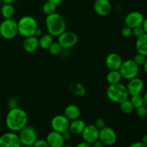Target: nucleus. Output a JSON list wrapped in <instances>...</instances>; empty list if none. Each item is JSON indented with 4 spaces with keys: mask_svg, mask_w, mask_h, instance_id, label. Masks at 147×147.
Instances as JSON below:
<instances>
[{
    "mask_svg": "<svg viewBox=\"0 0 147 147\" xmlns=\"http://www.w3.org/2000/svg\"><path fill=\"white\" fill-rule=\"evenodd\" d=\"M143 66H144V70L145 73H146L147 74V58H146V62H145V63L144 64Z\"/></svg>",
    "mask_w": 147,
    "mask_h": 147,
    "instance_id": "de8ad7c7",
    "label": "nucleus"
},
{
    "mask_svg": "<svg viewBox=\"0 0 147 147\" xmlns=\"http://www.w3.org/2000/svg\"><path fill=\"white\" fill-rule=\"evenodd\" d=\"M42 30H40V28H37V30H36L35 32V34H34V36H36V37H40V36H42Z\"/></svg>",
    "mask_w": 147,
    "mask_h": 147,
    "instance_id": "79ce46f5",
    "label": "nucleus"
},
{
    "mask_svg": "<svg viewBox=\"0 0 147 147\" xmlns=\"http://www.w3.org/2000/svg\"><path fill=\"white\" fill-rule=\"evenodd\" d=\"M33 146L34 147H48L49 145L47 144L46 139H37V141L35 142V143L34 144Z\"/></svg>",
    "mask_w": 147,
    "mask_h": 147,
    "instance_id": "c9c22d12",
    "label": "nucleus"
},
{
    "mask_svg": "<svg viewBox=\"0 0 147 147\" xmlns=\"http://www.w3.org/2000/svg\"><path fill=\"white\" fill-rule=\"evenodd\" d=\"M86 126V124L84 121L78 118V119L71 121L70 123V126H69V131L73 135L81 134Z\"/></svg>",
    "mask_w": 147,
    "mask_h": 147,
    "instance_id": "6ab92c4d",
    "label": "nucleus"
},
{
    "mask_svg": "<svg viewBox=\"0 0 147 147\" xmlns=\"http://www.w3.org/2000/svg\"><path fill=\"white\" fill-rule=\"evenodd\" d=\"M142 27H143L145 33L147 34V17L144 20L143 24H142Z\"/></svg>",
    "mask_w": 147,
    "mask_h": 147,
    "instance_id": "a19ab883",
    "label": "nucleus"
},
{
    "mask_svg": "<svg viewBox=\"0 0 147 147\" xmlns=\"http://www.w3.org/2000/svg\"><path fill=\"white\" fill-rule=\"evenodd\" d=\"M70 123V120L65 115H57L52 119L50 126L53 131L63 134L69 131Z\"/></svg>",
    "mask_w": 147,
    "mask_h": 147,
    "instance_id": "9d476101",
    "label": "nucleus"
},
{
    "mask_svg": "<svg viewBox=\"0 0 147 147\" xmlns=\"http://www.w3.org/2000/svg\"><path fill=\"white\" fill-rule=\"evenodd\" d=\"M94 125L100 130V129H103L105 126H106V123L104 119H101V118H98V119L96 120Z\"/></svg>",
    "mask_w": 147,
    "mask_h": 147,
    "instance_id": "f704fd0d",
    "label": "nucleus"
},
{
    "mask_svg": "<svg viewBox=\"0 0 147 147\" xmlns=\"http://www.w3.org/2000/svg\"><path fill=\"white\" fill-rule=\"evenodd\" d=\"M146 120H147V114H146Z\"/></svg>",
    "mask_w": 147,
    "mask_h": 147,
    "instance_id": "09e8293b",
    "label": "nucleus"
},
{
    "mask_svg": "<svg viewBox=\"0 0 147 147\" xmlns=\"http://www.w3.org/2000/svg\"><path fill=\"white\" fill-rule=\"evenodd\" d=\"M7 106H8L9 109H14V108L18 107L19 106V100L17 98L11 97L9 98L8 101H7Z\"/></svg>",
    "mask_w": 147,
    "mask_h": 147,
    "instance_id": "473e14b6",
    "label": "nucleus"
},
{
    "mask_svg": "<svg viewBox=\"0 0 147 147\" xmlns=\"http://www.w3.org/2000/svg\"><path fill=\"white\" fill-rule=\"evenodd\" d=\"M19 135L14 131L4 133L0 136V147H20L21 146Z\"/></svg>",
    "mask_w": 147,
    "mask_h": 147,
    "instance_id": "9b49d317",
    "label": "nucleus"
},
{
    "mask_svg": "<svg viewBox=\"0 0 147 147\" xmlns=\"http://www.w3.org/2000/svg\"><path fill=\"white\" fill-rule=\"evenodd\" d=\"M105 63L109 70H119L123 63V60L119 54L112 53L106 57Z\"/></svg>",
    "mask_w": 147,
    "mask_h": 147,
    "instance_id": "dca6fc26",
    "label": "nucleus"
},
{
    "mask_svg": "<svg viewBox=\"0 0 147 147\" xmlns=\"http://www.w3.org/2000/svg\"><path fill=\"white\" fill-rule=\"evenodd\" d=\"M136 113L139 117L140 118H145L147 114V107L145 106L144 105L141 106L139 107L136 108Z\"/></svg>",
    "mask_w": 147,
    "mask_h": 147,
    "instance_id": "7c9ffc66",
    "label": "nucleus"
},
{
    "mask_svg": "<svg viewBox=\"0 0 147 147\" xmlns=\"http://www.w3.org/2000/svg\"><path fill=\"white\" fill-rule=\"evenodd\" d=\"M122 78L126 80H131L137 77L139 73V66L133 60H127L122 63L119 69Z\"/></svg>",
    "mask_w": 147,
    "mask_h": 147,
    "instance_id": "0eeeda50",
    "label": "nucleus"
},
{
    "mask_svg": "<svg viewBox=\"0 0 147 147\" xmlns=\"http://www.w3.org/2000/svg\"><path fill=\"white\" fill-rule=\"evenodd\" d=\"M144 20V17L142 13L137 11H133L126 14L124 19V22L126 26L133 29L142 25Z\"/></svg>",
    "mask_w": 147,
    "mask_h": 147,
    "instance_id": "ddd939ff",
    "label": "nucleus"
},
{
    "mask_svg": "<svg viewBox=\"0 0 147 147\" xmlns=\"http://www.w3.org/2000/svg\"><path fill=\"white\" fill-rule=\"evenodd\" d=\"M4 4H11L14 1V0H1Z\"/></svg>",
    "mask_w": 147,
    "mask_h": 147,
    "instance_id": "49530a36",
    "label": "nucleus"
},
{
    "mask_svg": "<svg viewBox=\"0 0 147 147\" xmlns=\"http://www.w3.org/2000/svg\"><path fill=\"white\" fill-rule=\"evenodd\" d=\"M98 139L104 146H113L117 141V135L116 131L109 126H105L99 130Z\"/></svg>",
    "mask_w": 147,
    "mask_h": 147,
    "instance_id": "1a4fd4ad",
    "label": "nucleus"
},
{
    "mask_svg": "<svg viewBox=\"0 0 147 147\" xmlns=\"http://www.w3.org/2000/svg\"><path fill=\"white\" fill-rule=\"evenodd\" d=\"M134 61L139 66H143L146 60V56L141 54V53H137L134 55L133 59Z\"/></svg>",
    "mask_w": 147,
    "mask_h": 147,
    "instance_id": "c756f323",
    "label": "nucleus"
},
{
    "mask_svg": "<svg viewBox=\"0 0 147 147\" xmlns=\"http://www.w3.org/2000/svg\"><path fill=\"white\" fill-rule=\"evenodd\" d=\"M106 96L113 103H121L129 99V92L125 85L119 83L109 85L106 90Z\"/></svg>",
    "mask_w": 147,
    "mask_h": 147,
    "instance_id": "20e7f679",
    "label": "nucleus"
},
{
    "mask_svg": "<svg viewBox=\"0 0 147 147\" xmlns=\"http://www.w3.org/2000/svg\"><path fill=\"white\" fill-rule=\"evenodd\" d=\"M45 25L47 32L53 37H58L66 30V23L63 17L58 13L47 15Z\"/></svg>",
    "mask_w": 147,
    "mask_h": 147,
    "instance_id": "f03ea898",
    "label": "nucleus"
},
{
    "mask_svg": "<svg viewBox=\"0 0 147 147\" xmlns=\"http://www.w3.org/2000/svg\"><path fill=\"white\" fill-rule=\"evenodd\" d=\"M28 116L24 109L18 107L10 109L6 116L5 123L7 129L11 131H20L27 125Z\"/></svg>",
    "mask_w": 147,
    "mask_h": 147,
    "instance_id": "f257e3e1",
    "label": "nucleus"
},
{
    "mask_svg": "<svg viewBox=\"0 0 147 147\" xmlns=\"http://www.w3.org/2000/svg\"><path fill=\"white\" fill-rule=\"evenodd\" d=\"M15 10L11 4H4L1 8V14L4 19H11Z\"/></svg>",
    "mask_w": 147,
    "mask_h": 147,
    "instance_id": "393cba45",
    "label": "nucleus"
},
{
    "mask_svg": "<svg viewBox=\"0 0 147 147\" xmlns=\"http://www.w3.org/2000/svg\"><path fill=\"white\" fill-rule=\"evenodd\" d=\"M18 33L24 37L34 36L38 28V24L35 18L30 15L23 16L17 22Z\"/></svg>",
    "mask_w": 147,
    "mask_h": 147,
    "instance_id": "7ed1b4c3",
    "label": "nucleus"
},
{
    "mask_svg": "<svg viewBox=\"0 0 147 147\" xmlns=\"http://www.w3.org/2000/svg\"><path fill=\"white\" fill-rule=\"evenodd\" d=\"M57 37H58L57 42L63 49H70L74 47L78 41V37L77 34L72 31L65 30Z\"/></svg>",
    "mask_w": 147,
    "mask_h": 147,
    "instance_id": "6e6552de",
    "label": "nucleus"
},
{
    "mask_svg": "<svg viewBox=\"0 0 147 147\" xmlns=\"http://www.w3.org/2000/svg\"><path fill=\"white\" fill-rule=\"evenodd\" d=\"M80 114H81V113H80V109L76 105H68V106H66L64 110V115L70 121L78 119V118H80Z\"/></svg>",
    "mask_w": 147,
    "mask_h": 147,
    "instance_id": "aec40b11",
    "label": "nucleus"
},
{
    "mask_svg": "<svg viewBox=\"0 0 147 147\" xmlns=\"http://www.w3.org/2000/svg\"><path fill=\"white\" fill-rule=\"evenodd\" d=\"M93 9L99 16L106 17L111 11V4L109 0H95Z\"/></svg>",
    "mask_w": 147,
    "mask_h": 147,
    "instance_id": "4468645a",
    "label": "nucleus"
},
{
    "mask_svg": "<svg viewBox=\"0 0 147 147\" xmlns=\"http://www.w3.org/2000/svg\"><path fill=\"white\" fill-rule=\"evenodd\" d=\"M81 135L83 141L91 145L93 142L98 139L99 129L94 124L86 125Z\"/></svg>",
    "mask_w": 147,
    "mask_h": 147,
    "instance_id": "f8f14e48",
    "label": "nucleus"
},
{
    "mask_svg": "<svg viewBox=\"0 0 147 147\" xmlns=\"http://www.w3.org/2000/svg\"><path fill=\"white\" fill-rule=\"evenodd\" d=\"M62 50H63V48H62V47L60 45V44L57 42H53V44L47 49L48 52L52 55H60Z\"/></svg>",
    "mask_w": 147,
    "mask_h": 147,
    "instance_id": "c85d7f7f",
    "label": "nucleus"
},
{
    "mask_svg": "<svg viewBox=\"0 0 147 147\" xmlns=\"http://www.w3.org/2000/svg\"><path fill=\"white\" fill-rule=\"evenodd\" d=\"M119 104H120L121 111L125 114H130L135 109L131 100L129 99H126Z\"/></svg>",
    "mask_w": 147,
    "mask_h": 147,
    "instance_id": "a878e982",
    "label": "nucleus"
},
{
    "mask_svg": "<svg viewBox=\"0 0 147 147\" xmlns=\"http://www.w3.org/2000/svg\"><path fill=\"white\" fill-rule=\"evenodd\" d=\"M131 147H147L142 142H136L130 145Z\"/></svg>",
    "mask_w": 147,
    "mask_h": 147,
    "instance_id": "4c0bfd02",
    "label": "nucleus"
},
{
    "mask_svg": "<svg viewBox=\"0 0 147 147\" xmlns=\"http://www.w3.org/2000/svg\"><path fill=\"white\" fill-rule=\"evenodd\" d=\"M19 132L20 133L18 135L21 145L24 146H33L37 139H38L37 130L31 126L27 125Z\"/></svg>",
    "mask_w": 147,
    "mask_h": 147,
    "instance_id": "423d86ee",
    "label": "nucleus"
},
{
    "mask_svg": "<svg viewBox=\"0 0 147 147\" xmlns=\"http://www.w3.org/2000/svg\"><path fill=\"white\" fill-rule=\"evenodd\" d=\"M56 9H57V5L49 1H46L42 6V11L46 15H49V14L56 12Z\"/></svg>",
    "mask_w": 147,
    "mask_h": 147,
    "instance_id": "bb28decb",
    "label": "nucleus"
},
{
    "mask_svg": "<svg viewBox=\"0 0 147 147\" xmlns=\"http://www.w3.org/2000/svg\"><path fill=\"white\" fill-rule=\"evenodd\" d=\"M106 80L109 85L116 84L121 83L122 80V76L119 70H110L106 76Z\"/></svg>",
    "mask_w": 147,
    "mask_h": 147,
    "instance_id": "4be33fe9",
    "label": "nucleus"
},
{
    "mask_svg": "<svg viewBox=\"0 0 147 147\" xmlns=\"http://www.w3.org/2000/svg\"><path fill=\"white\" fill-rule=\"evenodd\" d=\"M145 33L144 30L142 25L139 26V27H136L132 29V34H133L134 37H136V38L140 36H142V34H144Z\"/></svg>",
    "mask_w": 147,
    "mask_h": 147,
    "instance_id": "2f4dec72",
    "label": "nucleus"
},
{
    "mask_svg": "<svg viewBox=\"0 0 147 147\" xmlns=\"http://www.w3.org/2000/svg\"><path fill=\"white\" fill-rule=\"evenodd\" d=\"M129 96L141 94L143 91L144 84V81L139 78L136 77L129 80L128 85L126 86Z\"/></svg>",
    "mask_w": 147,
    "mask_h": 147,
    "instance_id": "2eb2a0df",
    "label": "nucleus"
},
{
    "mask_svg": "<svg viewBox=\"0 0 147 147\" xmlns=\"http://www.w3.org/2000/svg\"><path fill=\"white\" fill-rule=\"evenodd\" d=\"M63 134V137L64 139L65 142V141H69L72 137V134L70 133V131H67L64 132V133L62 134Z\"/></svg>",
    "mask_w": 147,
    "mask_h": 147,
    "instance_id": "e433bc0d",
    "label": "nucleus"
},
{
    "mask_svg": "<svg viewBox=\"0 0 147 147\" xmlns=\"http://www.w3.org/2000/svg\"><path fill=\"white\" fill-rule=\"evenodd\" d=\"M142 142H143V143L144 144L147 146V134H146L144 135L143 137H142Z\"/></svg>",
    "mask_w": 147,
    "mask_h": 147,
    "instance_id": "a18cd8bd",
    "label": "nucleus"
},
{
    "mask_svg": "<svg viewBox=\"0 0 147 147\" xmlns=\"http://www.w3.org/2000/svg\"><path fill=\"white\" fill-rule=\"evenodd\" d=\"M136 50L137 53L147 56V34L146 33L137 37L136 41Z\"/></svg>",
    "mask_w": 147,
    "mask_h": 147,
    "instance_id": "412c9836",
    "label": "nucleus"
},
{
    "mask_svg": "<svg viewBox=\"0 0 147 147\" xmlns=\"http://www.w3.org/2000/svg\"><path fill=\"white\" fill-rule=\"evenodd\" d=\"M70 90L76 96L81 97L86 93V87L80 83H73L70 84Z\"/></svg>",
    "mask_w": 147,
    "mask_h": 147,
    "instance_id": "b1692460",
    "label": "nucleus"
},
{
    "mask_svg": "<svg viewBox=\"0 0 147 147\" xmlns=\"http://www.w3.org/2000/svg\"><path fill=\"white\" fill-rule=\"evenodd\" d=\"M91 146H93V147H103L104 145H103V144L99 139H98V140H96V142L92 144Z\"/></svg>",
    "mask_w": 147,
    "mask_h": 147,
    "instance_id": "58836bf2",
    "label": "nucleus"
},
{
    "mask_svg": "<svg viewBox=\"0 0 147 147\" xmlns=\"http://www.w3.org/2000/svg\"><path fill=\"white\" fill-rule=\"evenodd\" d=\"M47 144L49 146L51 147H63L64 146L65 140L63 137V134L61 133L52 131L47 134L46 138Z\"/></svg>",
    "mask_w": 147,
    "mask_h": 147,
    "instance_id": "f3484780",
    "label": "nucleus"
},
{
    "mask_svg": "<svg viewBox=\"0 0 147 147\" xmlns=\"http://www.w3.org/2000/svg\"><path fill=\"white\" fill-rule=\"evenodd\" d=\"M53 42H54L53 36L48 33V34L40 36V39H39V45L41 48L44 49V50H47L49 47L53 44Z\"/></svg>",
    "mask_w": 147,
    "mask_h": 147,
    "instance_id": "5701e85b",
    "label": "nucleus"
},
{
    "mask_svg": "<svg viewBox=\"0 0 147 147\" xmlns=\"http://www.w3.org/2000/svg\"><path fill=\"white\" fill-rule=\"evenodd\" d=\"M17 22L11 19H4L0 24V36L6 40H12L18 34Z\"/></svg>",
    "mask_w": 147,
    "mask_h": 147,
    "instance_id": "39448f33",
    "label": "nucleus"
},
{
    "mask_svg": "<svg viewBox=\"0 0 147 147\" xmlns=\"http://www.w3.org/2000/svg\"><path fill=\"white\" fill-rule=\"evenodd\" d=\"M1 1V0H0V1Z\"/></svg>",
    "mask_w": 147,
    "mask_h": 147,
    "instance_id": "8fccbe9b",
    "label": "nucleus"
},
{
    "mask_svg": "<svg viewBox=\"0 0 147 147\" xmlns=\"http://www.w3.org/2000/svg\"><path fill=\"white\" fill-rule=\"evenodd\" d=\"M47 1H51V2L54 3V4H55L56 5H57V4H61V3L63 1V0H47Z\"/></svg>",
    "mask_w": 147,
    "mask_h": 147,
    "instance_id": "c03bdc74",
    "label": "nucleus"
},
{
    "mask_svg": "<svg viewBox=\"0 0 147 147\" xmlns=\"http://www.w3.org/2000/svg\"><path fill=\"white\" fill-rule=\"evenodd\" d=\"M143 96V100H144V105L147 107V91L144 93Z\"/></svg>",
    "mask_w": 147,
    "mask_h": 147,
    "instance_id": "37998d69",
    "label": "nucleus"
},
{
    "mask_svg": "<svg viewBox=\"0 0 147 147\" xmlns=\"http://www.w3.org/2000/svg\"><path fill=\"white\" fill-rule=\"evenodd\" d=\"M91 146V145L90 144H88V142H85V141H83V142H80V143L78 144H77V147H90Z\"/></svg>",
    "mask_w": 147,
    "mask_h": 147,
    "instance_id": "ea45409f",
    "label": "nucleus"
},
{
    "mask_svg": "<svg viewBox=\"0 0 147 147\" xmlns=\"http://www.w3.org/2000/svg\"><path fill=\"white\" fill-rule=\"evenodd\" d=\"M121 34L125 38H129L132 35V28L126 25L122 28Z\"/></svg>",
    "mask_w": 147,
    "mask_h": 147,
    "instance_id": "72a5a7b5",
    "label": "nucleus"
},
{
    "mask_svg": "<svg viewBox=\"0 0 147 147\" xmlns=\"http://www.w3.org/2000/svg\"><path fill=\"white\" fill-rule=\"evenodd\" d=\"M131 102L133 104L134 109L139 107L141 106L144 105V100H143V96L141 94L138 95H134L131 96V98L130 99Z\"/></svg>",
    "mask_w": 147,
    "mask_h": 147,
    "instance_id": "cd10ccee",
    "label": "nucleus"
},
{
    "mask_svg": "<svg viewBox=\"0 0 147 147\" xmlns=\"http://www.w3.org/2000/svg\"><path fill=\"white\" fill-rule=\"evenodd\" d=\"M23 49L27 53H33L39 47V39L36 36L25 37L23 42Z\"/></svg>",
    "mask_w": 147,
    "mask_h": 147,
    "instance_id": "a211bd4d",
    "label": "nucleus"
}]
</instances>
